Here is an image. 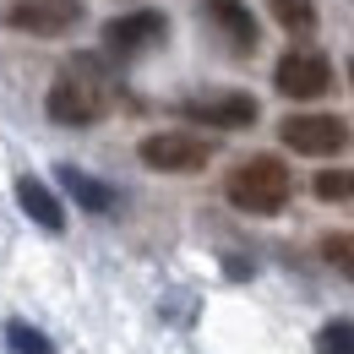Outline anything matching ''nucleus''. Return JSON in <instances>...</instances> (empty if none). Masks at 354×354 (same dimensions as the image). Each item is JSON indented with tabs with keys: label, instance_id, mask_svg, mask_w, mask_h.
Here are the masks:
<instances>
[{
	"label": "nucleus",
	"instance_id": "obj_6",
	"mask_svg": "<svg viewBox=\"0 0 354 354\" xmlns=\"http://www.w3.org/2000/svg\"><path fill=\"white\" fill-rule=\"evenodd\" d=\"M164 39H169V17H164V11H126V17L104 22V49L120 55V60L147 55V49L164 44Z\"/></svg>",
	"mask_w": 354,
	"mask_h": 354
},
{
	"label": "nucleus",
	"instance_id": "obj_15",
	"mask_svg": "<svg viewBox=\"0 0 354 354\" xmlns=\"http://www.w3.org/2000/svg\"><path fill=\"white\" fill-rule=\"evenodd\" d=\"M316 349L322 354H354V322H327L316 333Z\"/></svg>",
	"mask_w": 354,
	"mask_h": 354
},
{
	"label": "nucleus",
	"instance_id": "obj_1",
	"mask_svg": "<svg viewBox=\"0 0 354 354\" xmlns=\"http://www.w3.org/2000/svg\"><path fill=\"white\" fill-rule=\"evenodd\" d=\"M44 109H49L55 126H93L109 109V77H104V66L93 55H71L60 66V77L49 82Z\"/></svg>",
	"mask_w": 354,
	"mask_h": 354
},
{
	"label": "nucleus",
	"instance_id": "obj_12",
	"mask_svg": "<svg viewBox=\"0 0 354 354\" xmlns=\"http://www.w3.org/2000/svg\"><path fill=\"white\" fill-rule=\"evenodd\" d=\"M267 6H272V22H278V28H289V33H300V39L316 33V6H310V0H267Z\"/></svg>",
	"mask_w": 354,
	"mask_h": 354
},
{
	"label": "nucleus",
	"instance_id": "obj_3",
	"mask_svg": "<svg viewBox=\"0 0 354 354\" xmlns=\"http://www.w3.org/2000/svg\"><path fill=\"white\" fill-rule=\"evenodd\" d=\"M136 153H142V164L158 169V175H196V169H207V158H213V147H207L202 136H191V131H153Z\"/></svg>",
	"mask_w": 354,
	"mask_h": 354
},
{
	"label": "nucleus",
	"instance_id": "obj_10",
	"mask_svg": "<svg viewBox=\"0 0 354 354\" xmlns=\"http://www.w3.org/2000/svg\"><path fill=\"white\" fill-rule=\"evenodd\" d=\"M17 202H22V213L39 223V229H49V234L66 229V207H60V196H55L39 175H22V180H17Z\"/></svg>",
	"mask_w": 354,
	"mask_h": 354
},
{
	"label": "nucleus",
	"instance_id": "obj_9",
	"mask_svg": "<svg viewBox=\"0 0 354 354\" xmlns=\"http://www.w3.org/2000/svg\"><path fill=\"white\" fill-rule=\"evenodd\" d=\"M185 115L223 126V131H245V126H257V98L251 93H213V98H191Z\"/></svg>",
	"mask_w": 354,
	"mask_h": 354
},
{
	"label": "nucleus",
	"instance_id": "obj_14",
	"mask_svg": "<svg viewBox=\"0 0 354 354\" xmlns=\"http://www.w3.org/2000/svg\"><path fill=\"white\" fill-rule=\"evenodd\" d=\"M6 344H11V354H55V344L33 322H6Z\"/></svg>",
	"mask_w": 354,
	"mask_h": 354
},
{
	"label": "nucleus",
	"instance_id": "obj_13",
	"mask_svg": "<svg viewBox=\"0 0 354 354\" xmlns=\"http://www.w3.org/2000/svg\"><path fill=\"white\" fill-rule=\"evenodd\" d=\"M310 191H316L322 202H344V207H354V169H322V175L310 180Z\"/></svg>",
	"mask_w": 354,
	"mask_h": 354
},
{
	"label": "nucleus",
	"instance_id": "obj_11",
	"mask_svg": "<svg viewBox=\"0 0 354 354\" xmlns=\"http://www.w3.org/2000/svg\"><path fill=\"white\" fill-rule=\"evenodd\" d=\"M60 185L77 196V207H88V213H115V191H109L104 180H93L88 169H77V164H60Z\"/></svg>",
	"mask_w": 354,
	"mask_h": 354
},
{
	"label": "nucleus",
	"instance_id": "obj_5",
	"mask_svg": "<svg viewBox=\"0 0 354 354\" xmlns=\"http://www.w3.org/2000/svg\"><path fill=\"white\" fill-rule=\"evenodd\" d=\"M82 17H88L82 0H17V6L6 11V22H11L17 33H33V39H60V33H71Z\"/></svg>",
	"mask_w": 354,
	"mask_h": 354
},
{
	"label": "nucleus",
	"instance_id": "obj_4",
	"mask_svg": "<svg viewBox=\"0 0 354 354\" xmlns=\"http://www.w3.org/2000/svg\"><path fill=\"white\" fill-rule=\"evenodd\" d=\"M278 136L289 153H306V158H333L349 147V126L338 115H289L278 126Z\"/></svg>",
	"mask_w": 354,
	"mask_h": 354
},
{
	"label": "nucleus",
	"instance_id": "obj_17",
	"mask_svg": "<svg viewBox=\"0 0 354 354\" xmlns=\"http://www.w3.org/2000/svg\"><path fill=\"white\" fill-rule=\"evenodd\" d=\"M349 88H354V60H349Z\"/></svg>",
	"mask_w": 354,
	"mask_h": 354
},
{
	"label": "nucleus",
	"instance_id": "obj_8",
	"mask_svg": "<svg viewBox=\"0 0 354 354\" xmlns=\"http://www.w3.org/2000/svg\"><path fill=\"white\" fill-rule=\"evenodd\" d=\"M202 17L213 22V33H218L229 49H240V55H251L257 49V17H251V6L245 0H202Z\"/></svg>",
	"mask_w": 354,
	"mask_h": 354
},
{
	"label": "nucleus",
	"instance_id": "obj_7",
	"mask_svg": "<svg viewBox=\"0 0 354 354\" xmlns=\"http://www.w3.org/2000/svg\"><path fill=\"white\" fill-rule=\"evenodd\" d=\"M272 88L283 93V98H322V93L333 88V66L316 49H289L272 66Z\"/></svg>",
	"mask_w": 354,
	"mask_h": 354
},
{
	"label": "nucleus",
	"instance_id": "obj_2",
	"mask_svg": "<svg viewBox=\"0 0 354 354\" xmlns=\"http://www.w3.org/2000/svg\"><path fill=\"white\" fill-rule=\"evenodd\" d=\"M223 196L240 207V213H251V218H272V213H283V202H289V169L278 164V158H245V164H234L229 180H223Z\"/></svg>",
	"mask_w": 354,
	"mask_h": 354
},
{
	"label": "nucleus",
	"instance_id": "obj_16",
	"mask_svg": "<svg viewBox=\"0 0 354 354\" xmlns=\"http://www.w3.org/2000/svg\"><path fill=\"white\" fill-rule=\"evenodd\" d=\"M322 257L354 278V234H322Z\"/></svg>",
	"mask_w": 354,
	"mask_h": 354
}]
</instances>
